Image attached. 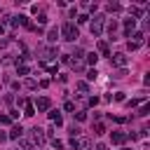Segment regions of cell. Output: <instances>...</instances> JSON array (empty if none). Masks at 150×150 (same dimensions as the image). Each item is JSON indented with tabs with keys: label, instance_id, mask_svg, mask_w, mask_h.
<instances>
[{
	"label": "cell",
	"instance_id": "obj_1",
	"mask_svg": "<svg viewBox=\"0 0 150 150\" xmlns=\"http://www.w3.org/2000/svg\"><path fill=\"white\" fill-rule=\"evenodd\" d=\"M61 35H63V40H68V42H75L77 38H80V33H77V26L73 23V21H66L63 26H61V30H59Z\"/></svg>",
	"mask_w": 150,
	"mask_h": 150
},
{
	"label": "cell",
	"instance_id": "obj_2",
	"mask_svg": "<svg viewBox=\"0 0 150 150\" xmlns=\"http://www.w3.org/2000/svg\"><path fill=\"white\" fill-rule=\"evenodd\" d=\"M45 138H47V136H45V129H40V127H33V129H30V141H33L35 145H42Z\"/></svg>",
	"mask_w": 150,
	"mask_h": 150
},
{
	"label": "cell",
	"instance_id": "obj_3",
	"mask_svg": "<svg viewBox=\"0 0 150 150\" xmlns=\"http://www.w3.org/2000/svg\"><path fill=\"white\" fill-rule=\"evenodd\" d=\"M101 30H103V16H101V14H96V16H94V21H91V35H94V38H98V35H101Z\"/></svg>",
	"mask_w": 150,
	"mask_h": 150
},
{
	"label": "cell",
	"instance_id": "obj_4",
	"mask_svg": "<svg viewBox=\"0 0 150 150\" xmlns=\"http://www.w3.org/2000/svg\"><path fill=\"white\" fill-rule=\"evenodd\" d=\"M35 105H38V110H40V112H45V110H49V105H52V101H49L47 96H40Z\"/></svg>",
	"mask_w": 150,
	"mask_h": 150
},
{
	"label": "cell",
	"instance_id": "obj_5",
	"mask_svg": "<svg viewBox=\"0 0 150 150\" xmlns=\"http://www.w3.org/2000/svg\"><path fill=\"white\" fill-rule=\"evenodd\" d=\"M110 141H112L115 145H122V143L127 141V134H122V131H112V134H110Z\"/></svg>",
	"mask_w": 150,
	"mask_h": 150
},
{
	"label": "cell",
	"instance_id": "obj_6",
	"mask_svg": "<svg viewBox=\"0 0 150 150\" xmlns=\"http://www.w3.org/2000/svg\"><path fill=\"white\" fill-rule=\"evenodd\" d=\"M136 28V21L134 19H124V38H131V30Z\"/></svg>",
	"mask_w": 150,
	"mask_h": 150
},
{
	"label": "cell",
	"instance_id": "obj_7",
	"mask_svg": "<svg viewBox=\"0 0 150 150\" xmlns=\"http://www.w3.org/2000/svg\"><path fill=\"white\" fill-rule=\"evenodd\" d=\"M110 59H112V63H115V66H122V68H124V66L129 63L127 54H115V56H110Z\"/></svg>",
	"mask_w": 150,
	"mask_h": 150
},
{
	"label": "cell",
	"instance_id": "obj_8",
	"mask_svg": "<svg viewBox=\"0 0 150 150\" xmlns=\"http://www.w3.org/2000/svg\"><path fill=\"white\" fill-rule=\"evenodd\" d=\"M21 134H23V129H21L19 124H14V127L9 129V134H7V138H21Z\"/></svg>",
	"mask_w": 150,
	"mask_h": 150
},
{
	"label": "cell",
	"instance_id": "obj_9",
	"mask_svg": "<svg viewBox=\"0 0 150 150\" xmlns=\"http://www.w3.org/2000/svg\"><path fill=\"white\" fill-rule=\"evenodd\" d=\"M54 56H56V49H54V47L42 49V61H49V59H54Z\"/></svg>",
	"mask_w": 150,
	"mask_h": 150
},
{
	"label": "cell",
	"instance_id": "obj_10",
	"mask_svg": "<svg viewBox=\"0 0 150 150\" xmlns=\"http://www.w3.org/2000/svg\"><path fill=\"white\" fill-rule=\"evenodd\" d=\"M23 115H28V117H33V115H35V105H33L28 98H26V103H23Z\"/></svg>",
	"mask_w": 150,
	"mask_h": 150
},
{
	"label": "cell",
	"instance_id": "obj_11",
	"mask_svg": "<svg viewBox=\"0 0 150 150\" xmlns=\"http://www.w3.org/2000/svg\"><path fill=\"white\" fill-rule=\"evenodd\" d=\"M98 52H101L103 56H110V47H108L105 40H98Z\"/></svg>",
	"mask_w": 150,
	"mask_h": 150
},
{
	"label": "cell",
	"instance_id": "obj_12",
	"mask_svg": "<svg viewBox=\"0 0 150 150\" xmlns=\"http://www.w3.org/2000/svg\"><path fill=\"white\" fill-rule=\"evenodd\" d=\"M49 120H52L54 124H61V122H63V117H61L59 110H52V112H49Z\"/></svg>",
	"mask_w": 150,
	"mask_h": 150
},
{
	"label": "cell",
	"instance_id": "obj_13",
	"mask_svg": "<svg viewBox=\"0 0 150 150\" xmlns=\"http://www.w3.org/2000/svg\"><path fill=\"white\" fill-rule=\"evenodd\" d=\"M59 35H61V33H59V28H52V30L47 33V40H49V42H56V40H59Z\"/></svg>",
	"mask_w": 150,
	"mask_h": 150
},
{
	"label": "cell",
	"instance_id": "obj_14",
	"mask_svg": "<svg viewBox=\"0 0 150 150\" xmlns=\"http://www.w3.org/2000/svg\"><path fill=\"white\" fill-rule=\"evenodd\" d=\"M89 138H77V150H89Z\"/></svg>",
	"mask_w": 150,
	"mask_h": 150
},
{
	"label": "cell",
	"instance_id": "obj_15",
	"mask_svg": "<svg viewBox=\"0 0 150 150\" xmlns=\"http://www.w3.org/2000/svg\"><path fill=\"white\" fill-rule=\"evenodd\" d=\"M115 30H117V21L112 19V21L108 23V33H110V40H115Z\"/></svg>",
	"mask_w": 150,
	"mask_h": 150
},
{
	"label": "cell",
	"instance_id": "obj_16",
	"mask_svg": "<svg viewBox=\"0 0 150 150\" xmlns=\"http://www.w3.org/2000/svg\"><path fill=\"white\" fill-rule=\"evenodd\" d=\"M138 115H141V117H148V115H150V105H148V103H143V105L138 108Z\"/></svg>",
	"mask_w": 150,
	"mask_h": 150
},
{
	"label": "cell",
	"instance_id": "obj_17",
	"mask_svg": "<svg viewBox=\"0 0 150 150\" xmlns=\"http://www.w3.org/2000/svg\"><path fill=\"white\" fill-rule=\"evenodd\" d=\"M96 61H98V54H94V52L87 54V63H89V66H96Z\"/></svg>",
	"mask_w": 150,
	"mask_h": 150
},
{
	"label": "cell",
	"instance_id": "obj_18",
	"mask_svg": "<svg viewBox=\"0 0 150 150\" xmlns=\"http://www.w3.org/2000/svg\"><path fill=\"white\" fill-rule=\"evenodd\" d=\"M16 70H19V75H28V66H23V63H16Z\"/></svg>",
	"mask_w": 150,
	"mask_h": 150
},
{
	"label": "cell",
	"instance_id": "obj_19",
	"mask_svg": "<svg viewBox=\"0 0 150 150\" xmlns=\"http://www.w3.org/2000/svg\"><path fill=\"white\" fill-rule=\"evenodd\" d=\"M52 148H54V150H63V141H59V138H52Z\"/></svg>",
	"mask_w": 150,
	"mask_h": 150
},
{
	"label": "cell",
	"instance_id": "obj_20",
	"mask_svg": "<svg viewBox=\"0 0 150 150\" xmlns=\"http://www.w3.org/2000/svg\"><path fill=\"white\" fill-rule=\"evenodd\" d=\"M103 131H105V127H103L101 122H96V124H94V134H98V136H101Z\"/></svg>",
	"mask_w": 150,
	"mask_h": 150
},
{
	"label": "cell",
	"instance_id": "obj_21",
	"mask_svg": "<svg viewBox=\"0 0 150 150\" xmlns=\"http://www.w3.org/2000/svg\"><path fill=\"white\" fill-rule=\"evenodd\" d=\"M122 9V5H117V2H110L108 5V12H120Z\"/></svg>",
	"mask_w": 150,
	"mask_h": 150
},
{
	"label": "cell",
	"instance_id": "obj_22",
	"mask_svg": "<svg viewBox=\"0 0 150 150\" xmlns=\"http://www.w3.org/2000/svg\"><path fill=\"white\" fill-rule=\"evenodd\" d=\"M141 101H145V98H143V96H141V98H131V101H129L127 105H129V108H136V105H138Z\"/></svg>",
	"mask_w": 150,
	"mask_h": 150
},
{
	"label": "cell",
	"instance_id": "obj_23",
	"mask_svg": "<svg viewBox=\"0 0 150 150\" xmlns=\"http://www.w3.org/2000/svg\"><path fill=\"white\" fill-rule=\"evenodd\" d=\"M131 38H134V42H138V45H141V40H143V33H141V30H136Z\"/></svg>",
	"mask_w": 150,
	"mask_h": 150
},
{
	"label": "cell",
	"instance_id": "obj_24",
	"mask_svg": "<svg viewBox=\"0 0 150 150\" xmlns=\"http://www.w3.org/2000/svg\"><path fill=\"white\" fill-rule=\"evenodd\" d=\"M96 75H98V73H96V68H91V70L87 73V80H91V82H94V80H96Z\"/></svg>",
	"mask_w": 150,
	"mask_h": 150
},
{
	"label": "cell",
	"instance_id": "obj_25",
	"mask_svg": "<svg viewBox=\"0 0 150 150\" xmlns=\"http://www.w3.org/2000/svg\"><path fill=\"white\" fill-rule=\"evenodd\" d=\"M26 87H28V89H35V87H38V82H35L33 77H28V80H26Z\"/></svg>",
	"mask_w": 150,
	"mask_h": 150
},
{
	"label": "cell",
	"instance_id": "obj_26",
	"mask_svg": "<svg viewBox=\"0 0 150 150\" xmlns=\"http://www.w3.org/2000/svg\"><path fill=\"white\" fill-rule=\"evenodd\" d=\"M77 89H80V91H89V84H87V82H77Z\"/></svg>",
	"mask_w": 150,
	"mask_h": 150
},
{
	"label": "cell",
	"instance_id": "obj_27",
	"mask_svg": "<svg viewBox=\"0 0 150 150\" xmlns=\"http://www.w3.org/2000/svg\"><path fill=\"white\" fill-rule=\"evenodd\" d=\"M0 124H12V120H9V115H0Z\"/></svg>",
	"mask_w": 150,
	"mask_h": 150
},
{
	"label": "cell",
	"instance_id": "obj_28",
	"mask_svg": "<svg viewBox=\"0 0 150 150\" xmlns=\"http://www.w3.org/2000/svg\"><path fill=\"white\" fill-rule=\"evenodd\" d=\"M87 21H89L87 14H80V16H77V23H87Z\"/></svg>",
	"mask_w": 150,
	"mask_h": 150
},
{
	"label": "cell",
	"instance_id": "obj_29",
	"mask_svg": "<svg viewBox=\"0 0 150 150\" xmlns=\"http://www.w3.org/2000/svg\"><path fill=\"white\" fill-rule=\"evenodd\" d=\"M127 47H129V49H131V52H134V49H138V47H141V45H138V42H134V40H129V45H127Z\"/></svg>",
	"mask_w": 150,
	"mask_h": 150
},
{
	"label": "cell",
	"instance_id": "obj_30",
	"mask_svg": "<svg viewBox=\"0 0 150 150\" xmlns=\"http://www.w3.org/2000/svg\"><path fill=\"white\" fill-rule=\"evenodd\" d=\"M63 108L70 112V110H75V103H73V101H66V105H63Z\"/></svg>",
	"mask_w": 150,
	"mask_h": 150
},
{
	"label": "cell",
	"instance_id": "obj_31",
	"mask_svg": "<svg viewBox=\"0 0 150 150\" xmlns=\"http://www.w3.org/2000/svg\"><path fill=\"white\" fill-rule=\"evenodd\" d=\"M75 117H77V122H84L87 120V112H75Z\"/></svg>",
	"mask_w": 150,
	"mask_h": 150
},
{
	"label": "cell",
	"instance_id": "obj_32",
	"mask_svg": "<svg viewBox=\"0 0 150 150\" xmlns=\"http://www.w3.org/2000/svg\"><path fill=\"white\" fill-rule=\"evenodd\" d=\"M47 70H49V73H56V70H59V66H56V63H49V66H47Z\"/></svg>",
	"mask_w": 150,
	"mask_h": 150
},
{
	"label": "cell",
	"instance_id": "obj_33",
	"mask_svg": "<svg viewBox=\"0 0 150 150\" xmlns=\"http://www.w3.org/2000/svg\"><path fill=\"white\" fill-rule=\"evenodd\" d=\"M77 134H80V129H77V127H75V124H73V127H70V136H73V138H75V136H77Z\"/></svg>",
	"mask_w": 150,
	"mask_h": 150
},
{
	"label": "cell",
	"instance_id": "obj_34",
	"mask_svg": "<svg viewBox=\"0 0 150 150\" xmlns=\"http://www.w3.org/2000/svg\"><path fill=\"white\" fill-rule=\"evenodd\" d=\"M38 23H40V26H42V23H47V16H45V14H40V16H38Z\"/></svg>",
	"mask_w": 150,
	"mask_h": 150
},
{
	"label": "cell",
	"instance_id": "obj_35",
	"mask_svg": "<svg viewBox=\"0 0 150 150\" xmlns=\"http://www.w3.org/2000/svg\"><path fill=\"white\" fill-rule=\"evenodd\" d=\"M2 141H7V134H5V131H0V143H2Z\"/></svg>",
	"mask_w": 150,
	"mask_h": 150
},
{
	"label": "cell",
	"instance_id": "obj_36",
	"mask_svg": "<svg viewBox=\"0 0 150 150\" xmlns=\"http://www.w3.org/2000/svg\"><path fill=\"white\" fill-rule=\"evenodd\" d=\"M96 150H105V145H103V143H98V145H96Z\"/></svg>",
	"mask_w": 150,
	"mask_h": 150
},
{
	"label": "cell",
	"instance_id": "obj_37",
	"mask_svg": "<svg viewBox=\"0 0 150 150\" xmlns=\"http://www.w3.org/2000/svg\"><path fill=\"white\" fill-rule=\"evenodd\" d=\"M2 33H5V26H2V23H0V35H2Z\"/></svg>",
	"mask_w": 150,
	"mask_h": 150
}]
</instances>
